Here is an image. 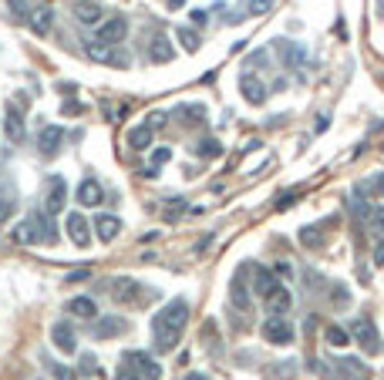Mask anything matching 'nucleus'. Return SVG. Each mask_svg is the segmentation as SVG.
Listing matches in <instances>:
<instances>
[{
	"instance_id": "1",
	"label": "nucleus",
	"mask_w": 384,
	"mask_h": 380,
	"mask_svg": "<svg viewBox=\"0 0 384 380\" xmlns=\"http://www.w3.org/2000/svg\"><path fill=\"white\" fill-rule=\"evenodd\" d=\"M186 323H189V300L179 296V300L165 303L152 316V346L158 350V353H169V350L179 343Z\"/></svg>"
},
{
	"instance_id": "2",
	"label": "nucleus",
	"mask_w": 384,
	"mask_h": 380,
	"mask_svg": "<svg viewBox=\"0 0 384 380\" xmlns=\"http://www.w3.org/2000/svg\"><path fill=\"white\" fill-rule=\"evenodd\" d=\"M108 293H112V300L115 303H132V306H142L145 303V296H149V290L139 283V279H132V276H118L108 283Z\"/></svg>"
},
{
	"instance_id": "3",
	"label": "nucleus",
	"mask_w": 384,
	"mask_h": 380,
	"mask_svg": "<svg viewBox=\"0 0 384 380\" xmlns=\"http://www.w3.org/2000/svg\"><path fill=\"white\" fill-rule=\"evenodd\" d=\"M260 333H263L267 343H276V346H290L297 340V330H293V323L287 316H267L260 323Z\"/></svg>"
},
{
	"instance_id": "4",
	"label": "nucleus",
	"mask_w": 384,
	"mask_h": 380,
	"mask_svg": "<svg viewBox=\"0 0 384 380\" xmlns=\"http://www.w3.org/2000/svg\"><path fill=\"white\" fill-rule=\"evenodd\" d=\"M230 303L239 309V313H250L253 309V293L246 286V266H239L232 273V283H230Z\"/></svg>"
},
{
	"instance_id": "5",
	"label": "nucleus",
	"mask_w": 384,
	"mask_h": 380,
	"mask_svg": "<svg viewBox=\"0 0 384 380\" xmlns=\"http://www.w3.org/2000/svg\"><path fill=\"white\" fill-rule=\"evenodd\" d=\"M125 34H128V21L125 17H105L98 24V31H95V38H98L101 47H112L118 40H125Z\"/></svg>"
},
{
	"instance_id": "6",
	"label": "nucleus",
	"mask_w": 384,
	"mask_h": 380,
	"mask_svg": "<svg viewBox=\"0 0 384 380\" xmlns=\"http://www.w3.org/2000/svg\"><path fill=\"white\" fill-rule=\"evenodd\" d=\"M64 232H68V239L75 242L77 249H88L91 246V226H88V219L81 216V212H68V219H64Z\"/></svg>"
},
{
	"instance_id": "7",
	"label": "nucleus",
	"mask_w": 384,
	"mask_h": 380,
	"mask_svg": "<svg viewBox=\"0 0 384 380\" xmlns=\"http://www.w3.org/2000/svg\"><path fill=\"white\" fill-rule=\"evenodd\" d=\"M350 337L361 343V350H364V353H378V350H381V337H378V327H374L371 320H357V323H354V333H350Z\"/></svg>"
},
{
	"instance_id": "8",
	"label": "nucleus",
	"mask_w": 384,
	"mask_h": 380,
	"mask_svg": "<svg viewBox=\"0 0 384 380\" xmlns=\"http://www.w3.org/2000/svg\"><path fill=\"white\" fill-rule=\"evenodd\" d=\"M91 232L98 236V242H112L118 232H121V219L112 216V212H98V216L91 219Z\"/></svg>"
},
{
	"instance_id": "9",
	"label": "nucleus",
	"mask_w": 384,
	"mask_h": 380,
	"mask_svg": "<svg viewBox=\"0 0 384 380\" xmlns=\"http://www.w3.org/2000/svg\"><path fill=\"white\" fill-rule=\"evenodd\" d=\"M125 360L139 370V377H142V380H158V377H162V367L155 364L149 353H142V350H128V353H125Z\"/></svg>"
},
{
	"instance_id": "10",
	"label": "nucleus",
	"mask_w": 384,
	"mask_h": 380,
	"mask_svg": "<svg viewBox=\"0 0 384 380\" xmlns=\"http://www.w3.org/2000/svg\"><path fill=\"white\" fill-rule=\"evenodd\" d=\"M51 340L54 346L61 350V353H77V333L71 323H64V320H58L54 327H51Z\"/></svg>"
},
{
	"instance_id": "11",
	"label": "nucleus",
	"mask_w": 384,
	"mask_h": 380,
	"mask_svg": "<svg viewBox=\"0 0 384 380\" xmlns=\"http://www.w3.org/2000/svg\"><path fill=\"white\" fill-rule=\"evenodd\" d=\"M64 202H68V186H64V179H51V192H47V202H44V212L47 216H58V212H64Z\"/></svg>"
},
{
	"instance_id": "12",
	"label": "nucleus",
	"mask_w": 384,
	"mask_h": 380,
	"mask_svg": "<svg viewBox=\"0 0 384 380\" xmlns=\"http://www.w3.org/2000/svg\"><path fill=\"white\" fill-rule=\"evenodd\" d=\"M128 330V323L121 320V316H98V323L91 327V333L98 337V340H112V337H121Z\"/></svg>"
},
{
	"instance_id": "13",
	"label": "nucleus",
	"mask_w": 384,
	"mask_h": 380,
	"mask_svg": "<svg viewBox=\"0 0 384 380\" xmlns=\"http://www.w3.org/2000/svg\"><path fill=\"white\" fill-rule=\"evenodd\" d=\"M239 91H243V98L250 101V105H263L267 101V88H263V81L256 75H243L239 77Z\"/></svg>"
},
{
	"instance_id": "14",
	"label": "nucleus",
	"mask_w": 384,
	"mask_h": 380,
	"mask_svg": "<svg viewBox=\"0 0 384 380\" xmlns=\"http://www.w3.org/2000/svg\"><path fill=\"white\" fill-rule=\"evenodd\" d=\"M64 145V128H58V125H47L44 131H40V138H38V149L40 155H58V149Z\"/></svg>"
},
{
	"instance_id": "15",
	"label": "nucleus",
	"mask_w": 384,
	"mask_h": 380,
	"mask_svg": "<svg viewBox=\"0 0 384 380\" xmlns=\"http://www.w3.org/2000/svg\"><path fill=\"white\" fill-rule=\"evenodd\" d=\"M263 303H267L269 316H287V313L293 309V293H290V290H283V286H276V293L267 296Z\"/></svg>"
},
{
	"instance_id": "16",
	"label": "nucleus",
	"mask_w": 384,
	"mask_h": 380,
	"mask_svg": "<svg viewBox=\"0 0 384 380\" xmlns=\"http://www.w3.org/2000/svg\"><path fill=\"white\" fill-rule=\"evenodd\" d=\"M75 17L81 21V24H101V21H105V7L95 3V0H77Z\"/></svg>"
},
{
	"instance_id": "17",
	"label": "nucleus",
	"mask_w": 384,
	"mask_h": 380,
	"mask_svg": "<svg viewBox=\"0 0 384 380\" xmlns=\"http://www.w3.org/2000/svg\"><path fill=\"white\" fill-rule=\"evenodd\" d=\"M253 293L260 296V300H267V296H273L276 293V273L273 269H256L253 273Z\"/></svg>"
},
{
	"instance_id": "18",
	"label": "nucleus",
	"mask_w": 384,
	"mask_h": 380,
	"mask_svg": "<svg viewBox=\"0 0 384 380\" xmlns=\"http://www.w3.org/2000/svg\"><path fill=\"white\" fill-rule=\"evenodd\" d=\"M27 24H31V31H34V34H47V31H51V24H54V10H51L47 3H38V7L31 10Z\"/></svg>"
},
{
	"instance_id": "19",
	"label": "nucleus",
	"mask_w": 384,
	"mask_h": 380,
	"mask_svg": "<svg viewBox=\"0 0 384 380\" xmlns=\"http://www.w3.org/2000/svg\"><path fill=\"white\" fill-rule=\"evenodd\" d=\"M149 58H152L155 64H169V61L176 58V51H172V44H169L165 34H155V38L149 40Z\"/></svg>"
},
{
	"instance_id": "20",
	"label": "nucleus",
	"mask_w": 384,
	"mask_h": 380,
	"mask_svg": "<svg viewBox=\"0 0 384 380\" xmlns=\"http://www.w3.org/2000/svg\"><path fill=\"white\" fill-rule=\"evenodd\" d=\"M14 242H17V246H34V242H40L38 216H34V219H24L21 226L14 229Z\"/></svg>"
},
{
	"instance_id": "21",
	"label": "nucleus",
	"mask_w": 384,
	"mask_h": 380,
	"mask_svg": "<svg viewBox=\"0 0 384 380\" xmlns=\"http://www.w3.org/2000/svg\"><path fill=\"white\" fill-rule=\"evenodd\" d=\"M77 202L81 205H101V199H105V192H101V186L95 182V179H84L81 186H77Z\"/></svg>"
},
{
	"instance_id": "22",
	"label": "nucleus",
	"mask_w": 384,
	"mask_h": 380,
	"mask_svg": "<svg viewBox=\"0 0 384 380\" xmlns=\"http://www.w3.org/2000/svg\"><path fill=\"white\" fill-rule=\"evenodd\" d=\"M68 313L81 316V320H91V316H98V303L91 296H75V300H68Z\"/></svg>"
},
{
	"instance_id": "23",
	"label": "nucleus",
	"mask_w": 384,
	"mask_h": 380,
	"mask_svg": "<svg viewBox=\"0 0 384 380\" xmlns=\"http://www.w3.org/2000/svg\"><path fill=\"white\" fill-rule=\"evenodd\" d=\"M337 367L350 374V380H368L371 377V370H368V364H361L357 357H337Z\"/></svg>"
},
{
	"instance_id": "24",
	"label": "nucleus",
	"mask_w": 384,
	"mask_h": 380,
	"mask_svg": "<svg viewBox=\"0 0 384 380\" xmlns=\"http://www.w3.org/2000/svg\"><path fill=\"white\" fill-rule=\"evenodd\" d=\"M7 138L10 142H24V114L21 112H7Z\"/></svg>"
},
{
	"instance_id": "25",
	"label": "nucleus",
	"mask_w": 384,
	"mask_h": 380,
	"mask_svg": "<svg viewBox=\"0 0 384 380\" xmlns=\"http://www.w3.org/2000/svg\"><path fill=\"white\" fill-rule=\"evenodd\" d=\"M128 145H132L135 152L149 149V145H152V128H149V125H142V128H132V131H128Z\"/></svg>"
},
{
	"instance_id": "26",
	"label": "nucleus",
	"mask_w": 384,
	"mask_h": 380,
	"mask_svg": "<svg viewBox=\"0 0 384 380\" xmlns=\"http://www.w3.org/2000/svg\"><path fill=\"white\" fill-rule=\"evenodd\" d=\"M179 112V121L182 125H202L206 121V108L202 105H182V108H176Z\"/></svg>"
},
{
	"instance_id": "27",
	"label": "nucleus",
	"mask_w": 384,
	"mask_h": 380,
	"mask_svg": "<svg viewBox=\"0 0 384 380\" xmlns=\"http://www.w3.org/2000/svg\"><path fill=\"white\" fill-rule=\"evenodd\" d=\"M368 229L384 242V205H371V216H368Z\"/></svg>"
},
{
	"instance_id": "28",
	"label": "nucleus",
	"mask_w": 384,
	"mask_h": 380,
	"mask_svg": "<svg viewBox=\"0 0 384 380\" xmlns=\"http://www.w3.org/2000/svg\"><path fill=\"white\" fill-rule=\"evenodd\" d=\"M324 337H327L331 346H347V343H350V330H344V327H337V323H334V327H327V333H324Z\"/></svg>"
},
{
	"instance_id": "29",
	"label": "nucleus",
	"mask_w": 384,
	"mask_h": 380,
	"mask_svg": "<svg viewBox=\"0 0 384 380\" xmlns=\"http://www.w3.org/2000/svg\"><path fill=\"white\" fill-rule=\"evenodd\" d=\"M195 152L202 155V158H219V155H223V145H219L216 138H202V142L195 145Z\"/></svg>"
},
{
	"instance_id": "30",
	"label": "nucleus",
	"mask_w": 384,
	"mask_h": 380,
	"mask_svg": "<svg viewBox=\"0 0 384 380\" xmlns=\"http://www.w3.org/2000/svg\"><path fill=\"white\" fill-rule=\"evenodd\" d=\"M44 367H47V374L54 380H77L75 370H68V367H61V364H54V360H47V357H44Z\"/></svg>"
},
{
	"instance_id": "31",
	"label": "nucleus",
	"mask_w": 384,
	"mask_h": 380,
	"mask_svg": "<svg viewBox=\"0 0 384 380\" xmlns=\"http://www.w3.org/2000/svg\"><path fill=\"white\" fill-rule=\"evenodd\" d=\"M331 303L337 309H347L350 306V290L347 286H331Z\"/></svg>"
},
{
	"instance_id": "32",
	"label": "nucleus",
	"mask_w": 384,
	"mask_h": 380,
	"mask_svg": "<svg viewBox=\"0 0 384 380\" xmlns=\"http://www.w3.org/2000/svg\"><path fill=\"white\" fill-rule=\"evenodd\" d=\"M179 40H182L186 51H199V34L192 27H179Z\"/></svg>"
},
{
	"instance_id": "33",
	"label": "nucleus",
	"mask_w": 384,
	"mask_h": 380,
	"mask_svg": "<svg viewBox=\"0 0 384 380\" xmlns=\"http://www.w3.org/2000/svg\"><path fill=\"white\" fill-rule=\"evenodd\" d=\"M300 239H304V242H307V246H320V242H324V236H320V229H300Z\"/></svg>"
},
{
	"instance_id": "34",
	"label": "nucleus",
	"mask_w": 384,
	"mask_h": 380,
	"mask_svg": "<svg viewBox=\"0 0 384 380\" xmlns=\"http://www.w3.org/2000/svg\"><path fill=\"white\" fill-rule=\"evenodd\" d=\"M115 380H139V370H135V367H132L128 360H121V367H118Z\"/></svg>"
},
{
	"instance_id": "35",
	"label": "nucleus",
	"mask_w": 384,
	"mask_h": 380,
	"mask_svg": "<svg viewBox=\"0 0 384 380\" xmlns=\"http://www.w3.org/2000/svg\"><path fill=\"white\" fill-rule=\"evenodd\" d=\"M81 374H101V367H98V360H95L91 353L81 357Z\"/></svg>"
},
{
	"instance_id": "36",
	"label": "nucleus",
	"mask_w": 384,
	"mask_h": 380,
	"mask_svg": "<svg viewBox=\"0 0 384 380\" xmlns=\"http://www.w3.org/2000/svg\"><path fill=\"white\" fill-rule=\"evenodd\" d=\"M14 216V199H7V195H0V226L7 223Z\"/></svg>"
},
{
	"instance_id": "37",
	"label": "nucleus",
	"mask_w": 384,
	"mask_h": 380,
	"mask_svg": "<svg viewBox=\"0 0 384 380\" xmlns=\"http://www.w3.org/2000/svg\"><path fill=\"white\" fill-rule=\"evenodd\" d=\"M267 374H269V377H276V374H287V377H293V374H297V367H293V364H276V367H269Z\"/></svg>"
},
{
	"instance_id": "38",
	"label": "nucleus",
	"mask_w": 384,
	"mask_h": 380,
	"mask_svg": "<svg viewBox=\"0 0 384 380\" xmlns=\"http://www.w3.org/2000/svg\"><path fill=\"white\" fill-rule=\"evenodd\" d=\"M88 276H91V269L77 266V269H71V273H68V283H81V279H88Z\"/></svg>"
},
{
	"instance_id": "39",
	"label": "nucleus",
	"mask_w": 384,
	"mask_h": 380,
	"mask_svg": "<svg viewBox=\"0 0 384 380\" xmlns=\"http://www.w3.org/2000/svg\"><path fill=\"white\" fill-rule=\"evenodd\" d=\"M273 7V0H250V14H267Z\"/></svg>"
},
{
	"instance_id": "40",
	"label": "nucleus",
	"mask_w": 384,
	"mask_h": 380,
	"mask_svg": "<svg viewBox=\"0 0 384 380\" xmlns=\"http://www.w3.org/2000/svg\"><path fill=\"white\" fill-rule=\"evenodd\" d=\"M165 118H169V114H165V112L149 114V121H145V125H149V128H152V131H155V128H162V125H165Z\"/></svg>"
},
{
	"instance_id": "41",
	"label": "nucleus",
	"mask_w": 384,
	"mask_h": 380,
	"mask_svg": "<svg viewBox=\"0 0 384 380\" xmlns=\"http://www.w3.org/2000/svg\"><path fill=\"white\" fill-rule=\"evenodd\" d=\"M169 158H172V152H169V149H155V152H152L155 165H162V162H169Z\"/></svg>"
},
{
	"instance_id": "42",
	"label": "nucleus",
	"mask_w": 384,
	"mask_h": 380,
	"mask_svg": "<svg viewBox=\"0 0 384 380\" xmlns=\"http://www.w3.org/2000/svg\"><path fill=\"white\" fill-rule=\"evenodd\" d=\"M374 266H384V242H378V249H374Z\"/></svg>"
},
{
	"instance_id": "43",
	"label": "nucleus",
	"mask_w": 384,
	"mask_h": 380,
	"mask_svg": "<svg viewBox=\"0 0 384 380\" xmlns=\"http://www.w3.org/2000/svg\"><path fill=\"white\" fill-rule=\"evenodd\" d=\"M61 114H81V105H77V101H68V105H64V112Z\"/></svg>"
},
{
	"instance_id": "44",
	"label": "nucleus",
	"mask_w": 384,
	"mask_h": 380,
	"mask_svg": "<svg viewBox=\"0 0 384 380\" xmlns=\"http://www.w3.org/2000/svg\"><path fill=\"white\" fill-rule=\"evenodd\" d=\"M276 276H287V279H290V276H293V273H290V263H280V266H276Z\"/></svg>"
},
{
	"instance_id": "45",
	"label": "nucleus",
	"mask_w": 384,
	"mask_h": 380,
	"mask_svg": "<svg viewBox=\"0 0 384 380\" xmlns=\"http://www.w3.org/2000/svg\"><path fill=\"white\" fill-rule=\"evenodd\" d=\"M374 189H378V192H381V195H384V172H381V175H378V179H374Z\"/></svg>"
},
{
	"instance_id": "46",
	"label": "nucleus",
	"mask_w": 384,
	"mask_h": 380,
	"mask_svg": "<svg viewBox=\"0 0 384 380\" xmlns=\"http://www.w3.org/2000/svg\"><path fill=\"white\" fill-rule=\"evenodd\" d=\"M182 380H209V377H206V374H186Z\"/></svg>"
}]
</instances>
